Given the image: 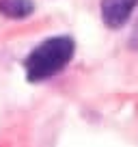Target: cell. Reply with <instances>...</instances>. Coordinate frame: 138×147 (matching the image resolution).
<instances>
[{"mask_svg": "<svg viewBox=\"0 0 138 147\" xmlns=\"http://www.w3.org/2000/svg\"><path fill=\"white\" fill-rule=\"evenodd\" d=\"M74 50H76V46H74L71 37L46 39L41 46H37L28 54L26 63H24L28 80L30 82H39V80H46L50 76H56L71 61Z\"/></svg>", "mask_w": 138, "mask_h": 147, "instance_id": "6da1fadb", "label": "cell"}, {"mask_svg": "<svg viewBox=\"0 0 138 147\" xmlns=\"http://www.w3.org/2000/svg\"><path fill=\"white\" fill-rule=\"evenodd\" d=\"M138 0H101V20L108 28H121L134 13Z\"/></svg>", "mask_w": 138, "mask_h": 147, "instance_id": "7a4b0ae2", "label": "cell"}, {"mask_svg": "<svg viewBox=\"0 0 138 147\" xmlns=\"http://www.w3.org/2000/svg\"><path fill=\"white\" fill-rule=\"evenodd\" d=\"M35 11L32 0H0V13L11 20H22Z\"/></svg>", "mask_w": 138, "mask_h": 147, "instance_id": "3957f363", "label": "cell"}]
</instances>
